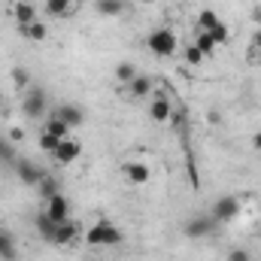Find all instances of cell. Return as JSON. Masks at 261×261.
I'll list each match as a JSON object with an SVG mask.
<instances>
[{
    "instance_id": "1",
    "label": "cell",
    "mask_w": 261,
    "mask_h": 261,
    "mask_svg": "<svg viewBox=\"0 0 261 261\" xmlns=\"http://www.w3.org/2000/svg\"><path fill=\"white\" fill-rule=\"evenodd\" d=\"M125 240V234L110 222V219H100V222H94L88 231H85V243L88 246H119Z\"/></svg>"
},
{
    "instance_id": "2",
    "label": "cell",
    "mask_w": 261,
    "mask_h": 261,
    "mask_svg": "<svg viewBox=\"0 0 261 261\" xmlns=\"http://www.w3.org/2000/svg\"><path fill=\"white\" fill-rule=\"evenodd\" d=\"M182 237H189V240H203V237H213L216 231H219V222L210 216V213H195V216H189L186 222H182Z\"/></svg>"
},
{
    "instance_id": "3",
    "label": "cell",
    "mask_w": 261,
    "mask_h": 261,
    "mask_svg": "<svg viewBox=\"0 0 261 261\" xmlns=\"http://www.w3.org/2000/svg\"><path fill=\"white\" fill-rule=\"evenodd\" d=\"M146 46H149L152 55H158V58H170V55H176L179 40H176V34H173L170 28H155V31L146 37Z\"/></svg>"
},
{
    "instance_id": "4",
    "label": "cell",
    "mask_w": 261,
    "mask_h": 261,
    "mask_svg": "<svg viewBox=\"0 0 261 261\" xmlns=\"http://www.w3.org/2000/svg\"><path fill=\"white\" fill-rule=\"evenodd\" d=\"M46 110H49V97H46V88L43 85H31V88H24V100H21V113L28 116V119H43L46 116Z\"/></svg>"
},
{
    "instance_id": "5",
    "label": "cell",
    "mask_w": 261,
    "mask_h": 261,
    "mask_svg": "<svg viewBox=\"0 0 261 261\" xmlns=\"http://www.w3.org/2000/svg\"><path fill=\"white\" fill-rule=\"evenodd\" d=\"M240 197H234V195H222V197H216L213 200V210H210V216L219 222V225H225V222H234L237 216H240Z\"/></svg>"
},
{
    "instance_id": "6",
    "label": "cell",
    "mask_w": 261,
    "mask_h": 261,
    "mask_svg": "<svg viewBox=\"0 0 261 261\" xmlns=\"http://www.w3.org/2000/svg\"><path fill=\"white\" fill-rule=\"evenodd\" d=\"M12 170H15L18 182H21V186H28V189H37V182L46 176V170H43L37 161H31V158H18Z\"/></svg>"
},
{
    "instance_id": "7",
    "label": "cell",
    "mask_w": 261,
    "mask_h": 261,
    "mask_svg": "<svg viewBox=\"0 0 261 261\" xmlns=\"http://www.w3.org/2000/svg\"><path fill=\"white\" fill-rule=\"evenodd\" d=\"M122 176L128 186H146L152 179V167L146 161H125L122 164Z\"/></svg>"
},
{
    "instance_id": "8",
    "label": "cell",
    "mask_w": 261,
    "mask_h": 261,
    "mask_svg": "<svg viewBox=\"0 0 261 261\" xmlns=\"http://www.w3.org/2000/svg\"><path fill=\"white\" fill-rule=\"evenodd\" d=\"M79 222H73V219H64V222H58L55 225V231H52V237H49V243L52 246H70L76 237H79Z\"/></svg>"
},
{
    "instance_id": "9",
    "label": "cell",
    "mask_w": 261,
    "mask_h": 261,
    "mask_svg": "<svg viewBox=\"0 0 261 261\" xmlns=\"http://www.w3.org/2000/svg\"><path fill=\"white\" fill-rule=\"evenodd\" d=\"M82 155V143L79 140H73V137H64L61 143H58V149L52 152V158L61 164V167H67V164H73L76 158Z\"/></svg>"
},
{
    "instance_id": "10",
    "label": "cell",
    "mask_w": 261,
    "mask_h": 261,
    "mask_svg": "<svg viewBox=\"0 0 261 261\" xmlns=\"http://www.w3.org/2000/svg\"><path fill=\"white\" fill-rule=\"evenodd\" d=\"M170 116H173V103L167 100V94L155 91V97H152V103H149V119L158 122V125H164V122H170Z\"/></svg>"
},
{
    "instance_id": "11",
    "label": "cell",
    "mask_w": 261,
    "mask_h": 261,
    "mask_svg": "<svg viewBox=\"0 0 261 261\" xmlns=\"http://www.w3.org/2000/svg\"><path fill=\"white\" fill-rule=\"evenodd\" d=\"M46 213H49V219L58 225V222H64V219H70V197L64 195V192H58L55 197H49L46 200V206H43Z\"/></svg>"
},
{
    "instance_id": "12",
    "label": "cell",
    "mask_w": 261,
    "mask_h": 261,
    "mask_svg": "<svg viewBox=\"0 0 261 261\" xmlns=\"http://www.w3.org/2000/svg\"><path fill=\"white\" fill-rule=\"evenodd\" d=\"M52 116H55V119H61L64 125H70V128H79V125L85 122V110H82L79 103H58Z\"/></svg>"
},
{
    "instance_id": "13",
    "label": "cell",
    "mask_w": 261,
    "mask_h": 261,
    "mask_svg": "<svg viewBox=\"0 0 261 261\" xmlns=\"http://www.w3.org/2000/svg\"><path fill=\"white\" fill-rule=\"evenodd\" d=\"M12 18H15L18 28H28V24H34L40 15H37V6H34L31 0H18V3L12 6Z\"/></svg>"
},
{
    "instance_id": "14",
    "label": "cell",
    "mask_w": 261,
    "mask_h": 261,
    "mask_svg": "<svg viewBox=\"0 0 261 261\" xmlns=\"http://www.w3.org/2000/svg\"><path fill=\"white\" fill-rule=\"evenodd\" d=\"M125 88H128L130 97H137V100H140V97H149V94L155 91V79H152V76H143V73H140V76H137V79H134L130 85H125Z\"/></svg>"
},
{
    "instance_id": "15",
    "label": "cell",
    "mask_w": 261,
    "mask_h": 261,
    "mask_svg": "<svg viewBox=\"0 0 261 261\" xmlns=\"http://www.w3.org/2000/svg\"><path fill=\"white\" fill-rule=\"evenodd\" d=\"M18 258V246H15V237L0 228V261H15Z\"/></svg>"
},
{
    "instance_id": "16",
    "label": "cell",
    "mask_w": 261,
    "mask_h": 261,
    "mask_svg": "<svg viewBox=\"0 0 261 261\" xmlns=\"http://www.w3.org/2000/svg\"><path fill=\"white\" fill-rule=\"evenodd\" d=\"M94 9H97V15L116 18V15H122V12L128 9V3H125V0H94Z\"/></svg>"
},
{
    "instance_id": "17",
    "label": "cell",
    "mask_w": 261,
    "mask_h": 261,
    "mask_svg": "<svg viewBox=\"0 0 261 261\" xmlns=\"http://www.w3.org/2000/svg\"><path fill=\"white\" fill-rule=\"evenodd\" d=\"M61 192V179L58 176H52V173H46L40 182H37V195L43 197V200H49V197H55Z\"/></svg>"
},
{
    "instance_id": "18",
    "label": "cell",
    "mask_w": 261,
    "mask_h": 261,
    "mask_svg": "<svg viewBox=\"0 0 261 261\" xmlns=\"http://www.w3.org/2000/svg\"><path fill=\"white\" fill-rule=\"evenodd\" d=\"M46 15H52V18H70L73 15V0H46Z\"/></svg>"
},
{
    "instance_id": "19",
    "label": "cell",
    "mask_w": 261,
    "mask_h": 261,
    "mask_svg": "<svg viewBox=\"0 0 261 261\" xmlns=\"http://www.w3.org/2000/svg\"><path fill=\"white\" fill-rule=\"evenodd\" d=\"M18 31H21L24 40H34V43H43V40L49 37V28H46V21H40V18H37L34 24H28V28H18Z\"/></svg>"
},
{
    "instance_id": "20",
    "label": "cell",
    "mask_w": 261,
    "mask_h": 261,
    "mask_svg": "<svg viewBox=\"0 0 261 261\" xmlns=\"http://www.w3.org/2000/svg\"><path fill=\"white\" fill-rule=\"evenodd\" d=\"M34 228H37V234H40L43 240H49V237H52V231H55V222L49 219V213H46V210H40V213L34 216Z\"/></svg>"
},
{
    "instance_id": "21",
    "label": "cell",
    "mask_w": 261,
    "mask_h": 261,
    "mask_svg": "<svg viewBox=\"0 0 261 261\" xmlns=\"http://www.w3.org/2000/svg\"><path fill=\"white\" fill-rule=\"evenodd\" d=\"M15 161H18L15 146L9 143V137H0V167H15Z\"/></svg>"
},
{
    "instance_id": "22",
    "label": "cell",
    "mask_w": 261,
    "mask_h": 261,
    "mask_svg": "<svg viewBox=\"0 0 261 261\" xmlns=\"http://www.w3.org/2000/svg\"><path fill=\"white\" fill-rule=\"evenodd\" d=\"M195 46L200 49V52H203V55H206V58H213V55H216V49H219V46H216V40H213V37H210L206 31H197Z\"/></svg>"
},
{
    "instance_id": "23",
    "label": "cell",
    "mask_w": 261,
    "mask_h": 261,
    "mask_svg": "<svg viewBox=\"0 0 261 261\" xmlns=\"http://www.w3.org/2000/svg\"><path fill=\"white\" fill-rule=\"evenodd\" d=\"M222 18L216 15V9H200L197 12V31H213Z\"/></svg>"
},
{
    "instance_id": "24",
    "label": "cell",
    "mask_w": 261,
    "mask_h": 261,
    "mask_svg": "<svg viewBox=\"0 0 261 261\" xmlns=\"http://www.w3.org/2000/svg\"><path fill=\"white\" fill-rule=\"evenodd\" d=\"M137 76H140V70L130 64V61H122V64L116 67V79H119L122 85H130V82H134Z\"/></svg>"
},
{
    "instance_id": "25",
    "label": "cell",
    "mask_w": 261,
    "mask_h": 261,
    "mask_svg": "<svg viewBox=\"0 0 261 261\" xmlns=\"http://www.w3.org/2000/svg\"><path fill=\"white\" fill-rule=\"evenodd\" d=\"M9 79H12V85H15V88H31V85H34V79H31V73H28L24 67H12Z\"/></svg>"
},
{
    "instance_id": "26",
    "label": "cell",
    "mask_w": 261,
    "mask_h": 261,
    "mask_svg": "<svg viewBox=\"0 0 261 261\" xmlns=\"http://www.w3.org/2000/svg\"><path fill=\"white\" fill-rule=\"evenodd\" d=\"M43 130H46V134H55V137H61V140H64V137H70V130H73V128H70V125H64L61 119H55V116H52V119L43 125Z\"/></svg>"
},
{
    "instance_id": "27",
    "label": "cell",
    "mask_w": 261,
    "mask_h": 261,
    "mask_svg": "<svg viewBox=\"0 0 261 261\" xmlns=\"http://www.w3.org/2000/svg\"><path fill=\"white\" fill-rule=\"evenodd\" d=\"M182 58H186V64H189V67H200V64H203V61H206V55H203V52L197 49L195 43L182 49Z\"/></svg>"
},
{
    "instance_id": "28",
    "label": "cell",
    "mask_w": 261,
    "mask_h": 261,
    "mask_svg": "<svg viewBox=\"0 0 261 261\" xmlns=\"http://www.w3.org/2000/svg\"><path fill=\"white\" fill-rule=\"evenodd\" d=\"M206 34H210V37L216 40V46H225V43L231 40V28H228L225 21H219V24H216L213 31H206Z\"/></svg>"
},
{
    "instance_id": "29",
    "label": "cell",
    "mask_w": 261,
    "mask_h": 261,
    "mask_svg": "<svg viewBox=\"0 0 261 261\" xmlns=\"http://www.w3.org/2000/svg\"><path fill=\"white\" fill-rule=\"evenodd\" d=\"M58 143H61V137H55V134H46V130H40V149H43V152H49V155H52V152L58 149Z\"/></svg>"
},
{
    "instance_id": "30",
    "label": "cell",
    "mask_w": 261,
    "mask_h": 261,
    "mask_svg": "<svg viewBox=\"0 0 261 261\" xmlns=\"http://www.w3.org/2000/svg\"><path fill=\"white\" fill-rule=\"evenodd\" d=\"M225 261H252V252H249V249H243V246H234V249H228Z\"/></svg>"
},
{
    "instance_id": "31",
    "label": "cell",
    "mask_w": 261,
    "mask_h": 261,
    "mask_svg": "<svg viewBox=\"0 0 261 261\" xmlns=\"http://www.w3.org/2000/svg\"><path fill=\"white\" fill-rule=\"evenodd\" d=\"M252 149H255V152H261V130H255V134H252Z\"/></svg>"
},
{
    "instance_id": "32",
    "label": "cell",
    "mask_w": 261,
    "mask_h": 261,
    "mask_svg": "<svg viewBox=\"0 0 261 261\" xmlns=\"http://www.w3.org/2000/svg\"><path fill=\"white\" fill-rule=\"evenodd\" d=\"M252 21L261 28V6H255V9H252Z\"/></svg>"
},
{
    "instance_id": "33",
    "label": "cell",
    "mask_w": 261,
    "mask_h": 261,
    "mask_svg": "<svg viewBox=\"0 0 261 261\" xmlns=\"http://www.w3.org/2000/svg\"><path fill=\"white\" fill-rule=\"evenodd\" d=\"M258 237H261V222H258Z\"/></svg>"
},
{
    "instance_id": "34",
    "label": "cell",
    "mask_w": 261,
    "mask_h": 261,
    "mask_svg": "<svg viewBox=\"0 0 261 261\" xmlns=\"http://www.w3.org/2000/svg\"><path fill=\"white\" fill-rule=\"evenodd\" d=\"M73 3H76V0H73Z\"/></svg>"
}]
</instances>
